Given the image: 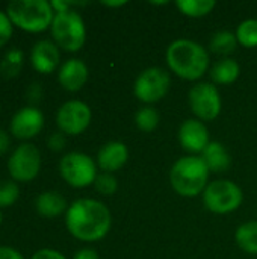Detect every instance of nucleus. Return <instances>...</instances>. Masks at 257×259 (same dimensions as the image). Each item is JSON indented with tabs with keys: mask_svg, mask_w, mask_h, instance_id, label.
<instances>
[{
	"mask_svg": "<svg viewBox=\"0 0 257 259\" xmlns=\"http://www.w3.org/2000/svg\"><path fill=\"white\" fill-rule=\"evenodd\" d=\"M103 5H105V6H109V8H115V6H123V5H126V2H124V0H121V2H103Z\"/></svg>",
	"mask_w": 257,
	"mask_h": 259,
	"instance_id": "36",
	"label": "nucleus"
},
{
	"mask_svg": "<svg viewBox=\"0 0 257 259\" xmlns=\"http://www.w3.org/2000/svg\"><path fill=\"white\" fill-rule=\"evenodd\" d=\"M11 146V138L6 131L0 129V155H5Z\"/></svg>",
	"mask_w": 257,
	"mask_h": 259,
	"instance_id": "34",
	"label": "nucleus"
},
{
	"mask_svg": "<svg viewBox=\"0 0 257 259\" xmlns=\"http://www.w3.org/2000/svg\"><path fill=\"white\" fill-rule=\"evenodd\" d=\"M59 47L48 39L38 41L30 52V62L32 67L42 74H50L59 65Z\"/></svg>",
	"mask_w": 257,
	"mask_h": 259,
	"instance_id": "14",
	"label": "nucleus"
},
{
	"mask_svg": "<svg viewBox=\"0 0 257 259\" xmlns=\"http://www.w3.org/2000/svg\"><path fill=\"white\" fill-rule=\"evenodd\" d=\"M20 197V188L15 182L2 181L0 182V208L12 206Z\"/></svg>",
	"mask_w": 257,
	"mask_h": 259,
	"instance_id": "26",
	"label": "nucleus"
},
{
	"mask_svg": "<svg viewBox=\"0 0 257 259\" xmlns=\"http://www.w3.org/2000/svg\"><path fill=\"white\" fill-rule=\"evenodd\" d=\"M73 259H98V253L94 249H82L74 255Z\"/></svg>",
	"mask_w": 257,
	"mask_h": 259,
	"instance_id": "35",
	"label": "nucleus"
},
{
	"mask_svg": "<svg viewBox=\"0 0 257 259\" xmlns=\"http://www.w3.org/2000/svg\"><path fill=\"white\" fill-rule=\"evenodd\" d=\"M189 106L200 121H212L221 112V96L217 85L201 82L189 91Z\"/></svg>",
	"mask_w": 257,
	"mask_h": 259,
	"instance_id": "10",
	"label": "nucleus"
},
{
	"mask_svg": "<svg viewBox=\"0 0 257 259\" xmlns=\"http://www.w3.org/2000/svg\"><path fill=\"white\" fill-rule=\"evenodd\" d=\"M241 74L239 64L232 58H223L211 68V77L217 85H232Z\"/></svg>",
	"mask_w": 257,
	"mask_h": 259,
	"instance_id": "19",
	"label": "nucleus"
},
{
	"mask_svg": "<svg viewBox=\"0 0 257 259\" xmlns=\"http://www.w3.org/2000/svg\"><path fill=\"white\" fill-rule=\"evenodd\" d=\"M242 190L229 179L209 182L203 191V203L206 209L214 214H230L242 205Z\"/></svg>",
	"mask_w": 257,
	"mask_h": 259,
	"instance_id": "6",
	"label": "nucleus"
},
{
	"mask_svg": "<svg viewBox=\"0 0 257 259\" xmlns=\"http://www.w3.org/2000/svg\"><path fill=\"white\" fill-rule=\"evenodd\" d=\"M50 5H52L53 11H55L56 14H59V12H67V11H70V8H71V6H76V5H85V3H79V2H62V0H53V2H50Z\"/></svg>",
	"mask_w": 257,
	"mask_h": 259,
	"instance_id": "31",
	"label": "nucleus"
},
{
	"mask_svg": "<svg viewBox=\"0 0 257 259\" xmlns=\"http://www.w3.org/2000/svg\"><path fill=\"white\" fill-rule=\"evenodd\" d=\"M41 94H42V90H41L39 83H32L27 90V99L30 102H38Z\"/></svg>",
	"mask_w": 257,
	"mask_h": 259,
	"instance_id": "33",
	"label": "nucleus"
},
{
	"mask_svg": "<svg viewBox=\"0 0 257 259\" xmlns=\"http://www.w3.org/2000/svg\"><path fill=\"white\" fill-rule=\"evenodd\" d=\"M238 246L250 255H257V222H247L236 229Z\"/></svg>",
	"mask_w": 257,
	"mask_h": 259,
	"instance_id": "20",
	"label": "nucleus"
},
{
	"mask_svg": "<svg viewBox=\"0 0 257 259\" xmlns=\"http://www.w3.org/2000/svg\"><path fill=\"white\" fill-rule=\"evenodd\" d=\"M35 206H36L38 214L41 217H45V219L59 217L62 212H67V209H68L65 199L56 191H44V193H41L36 197Z\"/></svg>",
	"mask_w": 257,
	"mask_h": 259,
	"instance_id": "18",
	"label": "nucleus"
},
{
	"mask_svg": "<svg viewBox=\"0 0 257 259\" xmlns=\"http://www.w3.org/2000/svg\"><path fill=\"white\" fill-rule=\"evenodd\" d=\"M179 143L189 153H203L211 143L206 124L197 118L183 121L179 129Z\"/></svg>",
	"mask_w": 257,
	"mask_h": 259,
	"instance_id": "13",
	"label": "nucleus"
},
{
	"mask_svg": "<svg viewBox=\"0 0 257 259\" xmlns=\"http://www.w3.org/2000/svg\"><path fill=\"white\" fill-rule=\"evenodd\" d=\"M135 123L142 132H153L159 124V114L151 106L141 108L135 115Z\"/></svg>",
	"mask_w": 257,
	"mask_h": 259,
	"instance_id": "25",
	"label": "nucleus"
},
{
	"mask_svg": "<svg viewBox=\"0 0 257 259\" xmlns=\"http://www.w3.org/2000/svg\"><path fill=\"white\" fill-rule=\"evenodd\" d=\"M23 62H24V55L20 49L14 47L11 49L9 52H6V55L3 56L2 62H0V73L5 76V77H15L21 67H23Z\"/></svg>",
	"mask_w": 257,
	"mask_h": 259,
	"instance_id": "23",
	"label": "nucleus"
},
{
	"mask_svg": "<svg viewBox=\"0 0 257 259\" xmlns=\"http://www.w3.org/2000/svg\"><path fill=\"white\" fill-rule=\"evenodd\" d=\"M0 259H24L23 255L12 249V247H6V246H2L0 247Z\"/></svg>",
	"mask_w": 257,
	"mask_h": 259,
	"instance_id": "32",
	"label": "nucleus"
},
{
	"mask_svg": "<svg viewBox=\"0 0 257 259\" xmlns=\"http://www.w3.org/2000/svg\"><path fill=\"white\" fill-rule=\"evenodd\" d=\"M168 68L185 80L201 79L209 68L208 50L192 39L173 41L165 53Z\"/></svg>",
	"mask_w": 257,
	"mask_h": 259,
	"instance_id": "2",
	"label": "nucleus"
},
{
	"mask_svg": "<svg viewBox=\"0 0 257 259\" xmlns=\"http://www.w3.org/2000/svg\"><path fill=\"white\" fill-rule=\"evenodd\" d=\"M41 170V153L36 146L23 143L8 159V171L15 182H30Z\"/></svg>",
	"mask_w": 257,
	"mask_h": 259,
	"instance_id": "9",
	"label": "nucleus"
},
{
	"mask_svg": "<svg viewBox=\"0 0 257 259\" xmlns=\"http://www.w3.org/2000/svg\"><path fill=\"white\" fill-rule=\"evenodd\" d=\"M236 38L238 42L247 49L257 47V18H248L244 20L238 29H236Z\"/></svg>",
	"mask_w": 257,
	"mask_h": 259,
	"instance_id": "24",
	"label": "nucleus"
},
{
	"mask_svg": "<svg viewBox=\"0 0 257 259\" xmlns=\"http://www.w3.org/2000/svg\"><path fill=\"white\" fill-rule=\"evenodd\" d=\"M170 87V73L161 67H150L136 77L133 93L144 103H156L168 94Z\"/></svg>",
	"mask_w": 257,
	"mask_h": 259,
	"instance_id": "8",
	"label": "nucleus"
},
{
	"mask_svg": "<svg viewBox=\"0 0 257 259\" xmlns=\"http://www.w3.org/2000/svg\"><path fill=\"white\" fill-rule=\"evenodd\" d=\"M59 173L62 179L74 188L89 187L98 176L95 161L82 152L67 153L59 162Z\"/></svg>",
	"mask_w": 257,
	"mask_h": 259,
	"instance_id": "7",
	"label": "nucleus"
},
{
	"mask_svg": "<svg viewBox=\"0 0 257 259\" xmlns=\"http://www.w3.org/2000/svg\"><path fill=\"white\" fill-rule=\"evenodd\" d=\"M95 190L103 194V196H112L115 194L117 188H118V182L117 178L112 173H100L94 182Z\"/></svg>",
	"mask_w": 257,
	"mask_h": 259,
	"instance_id": "27",
	"label": "nucleus"
},
{
	"mask_svg": "<svg viewBox=\"0 0 257 259\" xmlns=\"http://www.w3.org/2000/svg\"><path fill=\"white\" fill-rule=\"evenodd\" d=\"M32 259H67L61 252L53 250V249H41L38 250Z\"/></svg>",
	"mask_w": 257,
	"mask_h": 259,
	"instance_id": "30",
	"label": "nucleus"
},
{
	"mask_svg": "<svg viewBox=\"0 0 257 259\" xmlns=\"http://www.w3.org/2000/svg\"><path fill=\"white\" fill-rule=\"evenodd\" d=\"M44 127V114L35 106H26L17 111L11 120L9 132L18 140H30Z\"/></svg>",
	"mask_w": 257,
	"mask_h": 259,
	"instance_id": "12",
	"label": "nucleus"
},
{
	"mask_svg": "<svg viewBox=\"0 0 257 259\" xmlns=\"http://www.w3.org/2000/svg\"><path fill=\"white\" fill-rule=\"evenodd\" d=\"M6 14L14 26L30 33L44 32L55 18V11L47 0H12L6 5Z\"/></svg>",
	"mask_w": 257,
	"mask_h": 259,
	"instance_id": "4",
	"label": "nucleus"
},
{
	"mask_svg": "<svg viewBox=\"0 0 257 259\" xmlns=\"http://www.w3.org/2000/svg\"><path fill=\"white\" fill-rule=\"evenodd\" d=\"M48 147L53 152H61L65 147V135L62 132H55L48 138Z\"/></svg>",
	"mask_w": 257,
	"mask_h": 259,
	"instance_id": "29",
	"label": "nucleus"
},
{
	"mask_svg": "<svg viewBox=\"0 0 257 259\" xmlns=\"http://www.w3.org/2000/svg\"><path fill=\"white\" fill-rule=\"evenodd\" d=\"M129 159V150L121 141L106 143L97 155V164L103 173H114L120 170Z\"/></svg>",
	"mask_w": 257,
	"mask_h": 259,
	"instance_id": "16",
	"label": "nucleus"
},
{
	"mask_svg": "<svg viewBox=\"0 0 257 259\" xmlns=\"http://www.w3.org/2000/svg\"><path fill=\"white\" fill-rule=\"evenodd\" d=\"M111 211L95 199L74 200L65 212L68 232L80 241L92 243L105 238L111 231Z\"/></svg>",
	"mask_w": 257,
	"mask_h": 259,
	"instance_id": "1",
	"label": "nucleus"
},
{
	"mask_svg": "<svg viewBox=\"0 0 257 259\" xmlns=\"http://www.w3.org/2000/svg\"><path fill=\"white\" fill-rule=\"evenodd\" d=\"M2 219H3V217H2V211H0V225H2Z\"/></svg>",
	"mask_w": 257,
	"mask_h": 259,
	"instance_id": "37",
	"label": "nucleus"
},
{
	"mask_svg": "<svg viewBox=\"0 0 257 259\" xmlns=\"http://www.w3.org/2000/svg\"><path fill=\"white\" fill-rule=\"evenodd\" d=\"M238 38L233 32L230 30H220L217 33L212 35L211 42H209V49L217 53V55H223V56H229L230 53H233L236 50L238 46Z\"/></svg>",
	"mask_w": 257,
	"mask_h": 259,
	"instance_id": "21",
	"label": "nucleus"
},
{
	"mask_svg": "<svg viewBox=\"0 0 257 259\" xmlns=\"http://www.w3.org/2000/svg\"><path fill=\"white\" fill-rule=\"evenodd\" d=\"M201 158L206 162L209 171H214V173H224L229 170L232 164V158L227 149L218 141H211L209 146L203 150Z\"/></svg>",
	"mask_w": 257,
	"mask_h": 259,
	"instance_id": "17",
	"label": "nucleus"
},
{
	"mask_svg": "<svg viewBox=\"0 0 257 259\" xmlns=\"http://www.w3.org/2000/svg\"><path fill=\"white\" fill-rule=\"evenodd\" d=\"M50 33L55 44L67 52L80 50L86 41L85 21L82 15L74 9L55 14L50 26Z\"/></svg>",
	"mask_w": 257,
	"mask_h": 259,
	"instance_id": "5",
	"label": "nucleus"
},
{
	"mask_svg": "<svg viewBox=\"0 0 257 259\" xmlns=\"http://www.w3.org/2000/svg\"><path fill=\"white\" fill-rule=\"evenodd\" d=\"M176 6L183 15L200 18L211 14L217 6V2L215 0H177Z\"/></svg>",
	"mask_w": 257,
	"mask_h": 259,
	"instance_id": "22",
	"label": "nucleus"
},
{
	"mask_svg": "<svg viewBox=\"0 0 257 259\" xmlns=\"http://www.w3.org/2000/svg\"><path fill=\"white\" fill-rule=\"evenodd\" d=\"M209 168L201 156L189 155L174 162L170 170L173 190L183 197H195L208 187Z\"/></svg>",
	"mask_w": 257,
	"mask_h": 259,
	"instance_id": "3",
	"label": "nucleus"
},
{
	"mask_svg": "<svg viewBox=\"0 0 257 259\" xmlns=\"http://www.w3.org/2000/svg\"><path fill=\"white\" fill-rule=\"evenodd\" d=\"M12 21L9 20L8 14L0 11V49L8 44V41L12 36Z\"/></svg>",
	"mask_w": 257,
	"mask_h": 259,
	"instance_id": "28",
	"label": "nucleus"
},
{
	"mask_svg": "<svg viewBox=\"0 0 257 259\" xmlns=\"http://www.w3.org/2000/svg\"><path fill=\"white\" fill-rule=\"evenodd\" d=\"M92 120L91 108L80 100L65 102L56 114V124L64 135H79L88 129Z\"/></svg>",
	"mask_w": 257,
	"mask_h": 259,
	"instance_id": "11",
	"label": "nucleus"
},
{
	"mask_svg": "<svg viewBox=\"0 0 257 259\" xmlns=\"http://www.w3.org/2000/svg\"><path fill=\"white\" fill-rule=\"evenodd\" d=\"M88 76H89V71H88L86 64L82 59L71 58L61 65L59 73H58V80L64 90L74 93L83 88V85L88 80Z\"/></svg>",
	"mask_w": 257,
	"mask_h": 259,
	"instance_id": "15",
	"label": "nucleus"
}]
</instances>
